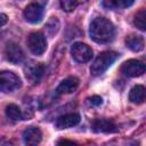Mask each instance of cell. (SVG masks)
I'll return each mask as SVG.
<instances>
[{"instance_id":"1","label":"cell","mask_w":146,"mask_h":146,"mask_svg":"<svg viewBox=\"0 0 146 146\" xmlns=\"http://www.w3.org/2000/svg\"><path fill=\"white\" fill-rule=\"evenodd\" d=\"M89 33L95 42L106 43L113 39L115 34V29L110 19L105 17H97L91 22Z\"/></svg>"},{"instance_id":"21","label":"cell","mask_w":146,"mask_h":146,"mask_svg":"<svg viewBox=\"0 0 146 146\" xmlns=\"http://www.w3.org/2000/svg\"><path fill=\"white\" fill-rule=\"evenodd\" d=\"M89 100H90V104L95 105V106H98V105H100L103 103V99L99 96H92L91 98H89Z\"/></svg>"},{"instance_id":"6","label":"cell","mask_w":146,"mask_h":146,"mask_svg":"<svg viewBox=\"0 0 146 146\" xmlns=\"http://www.w3.org/2000/svg\"><path fill=\"white\" fill-rule=\"evenodd\" d=\"M71 55L78 63H87L92 57V50L86 43L75 42L71 48Z\"/></svg>"},{"instance_id":"2","label":"cell","mask_w":146,"mask_h":146,"mask_svg":"<svg viewBox=\"0 0 146 146\" xmlns=\"http://www.w3.org/2000/svg\"><path fill=\"white\" fill-rule=\"evenodd\" d=\"M117 58V54L114 51H103L97 56L90 66V72L92 75L97 76L103 74Z\"/></svg>"},{"instance_id":"3","label":"cell","mask_w":146,"mask_h":146,"mask_svg":"<svg viewBox=\"0 0 146 146\" xmlns=\"http://www.w3.org/2000/svg\"><path fill=\"white\" fill-rule=\"evenodd\" d=\"M22 86L19 78L10 72V71H1L0 72V91L2 92H11L18 89Z\"/></svg>"},{"instance_id":"13","label":"cell","mask_w":146,"mask_h":146,"mask_svg":"<svg viewBox=\"0 0 146 146\" xmlns=\"http://www.w3.org/2000/svg\"><path fill=\"white\" fill-rule=\"evenodd\" d=\"M92 130L95 132H114L116 131V125L112 120L108 119H96L92 122Z\"/></svg>"},{"instance_id":"18","label":"cell","mask_w":146,"mask_h":146,"mask_svg":"<svg viewBox=\"0 0 146 146\" xmlns=\"http://www.w3.org/2000/svg\"><path fill=\"white\" fill-rule=\"evenodd\" d=\"M133 24L141 31L146 30V10L143 8L139 11H137V14L135 15L133 18Z\"/></svg>"},{"instance_id":"16","label":"cell","mask_w":146,"mask_h":146,"mask_svg":"<svg viewBox=\"0 0 146 146\" xmlns=\"http://www.w3.org/2000/svg\"><path fill=\"white\" fill-rule=\"evenodd\" d=\"M133 3L132 0H106L103 1L102 5L107 9H122L125 7H129Z\"/></svg>"},{"instance_id":"11","label":"cell","mask_w":146,"mask_h":146,"mask_svg":"<svg viewBox=\"0 0 146 146\" xmlns=\"http://www.w3.org/2000/svg\"><path fill=\"white\" fill-rule=\"evenodd\" d=\"M23 139L26 146H38L42 139V132L38 127H29L23 133Z\"/></svg>"},{"instance_id":"5","label":"cell","mask_w":146,"mask_h":146,"mask_svg":"<svg viewBox=\"0 0 146 146\" xmlns=\"http://www.w3.org/2000/svg\"><path fill=\"white\" fill-rule=\"evenodd\" d=\"M24 73H25V78L26 80L32 83L35 84L38 83L41 78L43 76L44 73V66L41 63H35V62H29L25 67H24Z\"/></svg>"},{"instance_id":"7","label":"cell","mask_w":146,"mask_h":146,"mask_svg":"<svg viewBox=\"0 0 146 146\" xmlns=\"http://www.w3.org/2000/svg\"><path fill=\"white\" fill-rule=\"evenodd\" d=\"M121 72L125 76L137 78L145 73V64L137 59H129L122 64Z\"/></svg>"},{"instance_id":"4","label":"cell","mask_w":146,"mask_h":146,"mask_svg":"<svg viewBox=\"0 0 146 146\" xmlns=\"http://www.w3.org/2000/svg\"><path fill=\"white\" fill-rule=\"evenodd\" d=\"M27 46L32 54L40 56L47 49V40L41 32H32L27 36Z\"/></svg>"},{"instance_id":"17","label":"cell","mask_w":146,"mask_h":146,"mask_svg":"<svg viewBox=\"0 0 146 146\" xmlns=\"http://www.w3.org/2000/svg\"><path fill=\"white\" fill-rule=\"evenodd\" d=\"M6 115L13 120V121H17V120H23V112L22 110L15 105V104H9L6 107Z\"/></svg>"},{"instance_id":"9","label":"cell","mask_w":146,"mask_h":146,"mask_svg":"<svg viewBox=\"0 0 146 146\" xmlns=\"http://www.w3.org/2000/svg\"><path fill=\"white\" fill-rule=\"evenodd\" d=\"M5 54L7 59L13 64H19L24 59V52L16 42H9L6 46Z\"/></svg>"},{"instance_id":"19","label":"cell","mask_w":146,"mask_h":146,"mask_svg":"<svg viewBox=\"0 0 146 146\" xmlns=\"http://www.w3.org/2000/svg\"><path fill=\"white\" fill-rule=\"evenodd\" d=\"M79 3H80V2H78V1L65 0V1H60V7L63 8V10H65V11L70 13V11H73V10L78 7V5H79Z\"/></svg>"},{"instance_id":"10","label":"cell","mask_w":146,"mask_h":146,"mask_svg":"<svg viewBox=\"0 0 146 146\" xmlns=\"http://www.w3.org/2000/svg\"><path fill=\"white\" fill-rule=\"evenodd\" d=\"M80 122V115L78 113H66L57 117L55 125L57 129H68L76 125Z\"/></svg>"},{"instance_id":"20","label":"cell","mask_w":146,"mask_h":146,"mask_svg":"<svg viewBox=\"0 0 146 146\" xmlns=\"http://www.w3.org/2000/svg\"><path fill=\"white\" fill-rule=\"evenodd\" d=\"M57 146H79V145L75 141H72L68 139H60L57 143Z\"/></svg>"},{"instance_id":"8","label":"cell","mask_w":146,"mask_h":146,"mask_svg":"<svg viewBox=\"0 0 146 146\" xmlns=\"http://www.w3.org/2000/svg\"><path fill=\"white\" fill-rule=\"evenodd\" d=\"M24 17L31 24L39 23L43 17V7L38 2H32L24 9Z\"/></svg>"},{"instance_id":"14","label":"cell","mask_w":146,"mask_h":146,"mask_svg":"<svg viewBox=\"0 0 146 146\" xmlns=\"http://www.w3.org/2000/svg\"><path fill=\"white\" fill-rule=\"evenodd\" d=\"M125 44L132 51H140L144 49L145 42H144L143 36L137 35V34H130L125 38Z\"/></svg>"},{"instance_id":"12","label":"cell","mask_w":146,"mask_h":146,"mask_svg":"<svg viewBox=\"0 0 146 146\" xmlns=\"http://www.w3.org/2000/svg\"><path fill=\"white\" fill-rule=\"evenodd\" d=\"M79 87V79L75 76H68L64 79L57 87L56 92L58 95H64V94H71L76 90Z\"/></svg>"},{"instance_id":"15","label":"cell","mask_w":146,"mask_h":146,"mask_svg":"<svg viewBox=\"0 0 146 146\" xmlns=\"http://www.w3.org/2000/svg\"><path fill=\"white\" fill-rule=\"evenodd\" d=\"M129 99L133 104H141L145 100V88L144 86L137 84L129 92Z\"/></svg>"},{"instance_id":"22","label":"cell","mask_w":146,"mask_h":146,"mask_svg":"<svg viewBox=\"0 0 146 146\" xmlns=\"http://www.w3.org/2000/svg\"><path fill=\"white\" fill-rule=\"evenodd\" d=\"M8 22V16L6 14H0V27L3 26Z\"/></svg>"}]
</instances>
